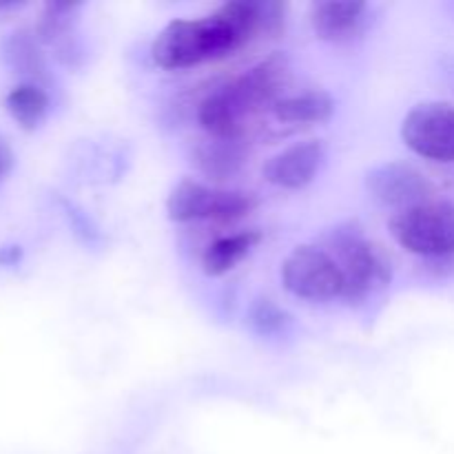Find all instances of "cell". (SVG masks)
<instances>
[{"mask_svg":"<svg viewBox=\"0 0 454 454\" xmlns=\"http://www.w3.org/2000/svg\"><path fill=\"white\" fill-rule=\"evenodd\" d=\"M247 40L217 9L198 20H173L151 44V58L162 69H189L202 62L231 56Z\"/></svg>","mask_w":454,"mask_h":454,"instance_id":"obj_1","label":"cell"},{"mask_svg":"<svg viewBox=\"0 0 454 454\" xmlns=\"http://www.w3.org/2000/svg\"><path fill=\"white\" fill-rule=\"evenodd\" d=\"M333 248L344 278L341 297L348 301H362L390 282V260L377 244L368 242L359 231L340 229L333 238Z\"/></svg>","mask_w":454,"mask_h":454,"instance_id":"obj_2","label":"cell"},{"mask_svg":"<svg viewBox=\"0 0 454 454\" xmlns=\"http://www.w3.org/2000/svg\"><path fill=\"white\" fill-rule=\"evenodd\" d=\"M390 233L406 251L424 257L454 253V204L430 202L399 211L390 217Z\"/></svg>","mask_w":454,"mask_h":454,"instance_id":"obj_3","label":"cell"},{"mask_svg":"<svg viewBox=\"0 0 454 454\" xmlns=\"http://www.w3.org/2000/svg\"><path fill=\"white\" fill-rule=\"evenodd\" d=\"M257 207V198L244 191H222L200 184L195 180H182L173 186L167 200V215L173 222L220 220L231 222L244 217Z\"/></svg>","mask_w":454,"mask_h":454,"instance_id":"obj_4","label":"cell"},{"mask_svg":"<svg viewBox=\"0 0 454 454\" xmlns=\"http://www.w3.org/2000/svg\"><path fill=\"white\" fill-rule=\"evenodd\" d=\"M282 282L288 293L309 301L333 300L344 291V278L331 253L310 244L288 253L282 264Z\"/></svg>","mask_w":454,"mask_h":454,"instance_id":"obj_5","label":"cell"},{"mask_svg":"<svg viewBox=\"0 0 454 454\" xmlns=\"http://www.w3.org/2000/svg\"><path fill=\"white\" fill-rule=\"evenodd\" d=\"M402 137L421 158L454 162V105L433 100L412 106L402 122Z\"/></svg>","mask_w":454,"mask_h":454,"instance_id":"obj_6","label":"cell"},{"mask_svg":"<svg viewBox=\"0 0 454 454\" xmlns=\"http://www.w3.org/2000/svg\"><path fill=\"white\" fill-rule=\"evenodd\" d=\"M366 189L384 207L408 211L412 207L430 202L433 184L424 173L406 162H384L366 173Z\"/></svg>","mask_w":454,"mask_h":454,"instance_id":"obj_7","label":"cell"},{"mask_svg":"<svg viewBox=\"0 0 454 454\" xmlns=\"http://www.w3.org/2000/svg\"><path fill=\"white\" fill-rule=\"evenodd\" d=\"M326 160V149L319 140L300 142L282 153L273 155L264 167V177L275 186L282 189H304L306 184L315 180V176L322 168Z\"/></svg>","mask_w":454,"mask_h":454,"instance_id":"obj_8","label":"cell"},{"mask_svg":"<svg viewBox=\"0 0 454 454\" xmlns=\"http://www.w3.org/2000/svg\"><path fill=\"white\" fill-rule=\"evenodd\" d=\"M288 78H291V60L286 53H270L269 58L257 62L255 67L239 75L231 87L239 96L248 111H255L260 106L269 105V102H278L279 93L286 87Z\"/></svg>","mask_w":454,"mask_h":454,"instance_id":"obj_9","label":"cell"},{"mask_svg":"<svg viewBox=\"0 0 454 454\" xmlns=\"http://www.w3.org/2000/svg\"><path fill=\"white\" fill-rule=\"evenodd\" d=\"M368 12L362 0H328L310 7V25L326 43H350L366 29Z\"/></svg>","mask_w":454,"mask_h":454,"instance_id":"obj_10","label":"cell"},{"mask_svg":"<svg viewBox=\"0 0 454 454\" xmlns=\"http://www.w3.org/2000/svg\"><path fill=\"white\" fill-rule=\"evenodd\" d=\"M251 115L231 84L217 89L202 100L198 109V120L211 137H238L242 122Z\"/></svg>","mask_w":454,"mask_h":454,"instance_id":"obj_11","label":"cell"},{"mask_svg":"<svg viewBox=\"0 0 454 454\" xmlns=\"http://www.w3.org/2000/svg\"><path fill=\"white\" fill-rule=\"evenodd\" d=\"M3 60L9 69L16 75H20L22 82L40 84L43 87L44 80L49 78L47 74V60H44L43 43L38 40L35 31L29 29H16L3 40Z\"/></svg>","mask_w":454,"mask_h":454,"instance_id":"obj_12","label":"cell"},{"mask_svg":"<svg viewBox=\"0 0 454 454\" xmlns=\"http://www.w3.org/2000/svg\"><path fill=\"white\" fill-rule=\"evenodd\" d=\"M78 9L80 4L74 3H51L44 7L38 25H35V35L40 43L53 47L58 60H62L65 65H71L74 58L80 56L74 35Z\"/></svg>","mask_w":454,"mask_h":454,"instance_id":"obj_13","label":"cell"},{"mask_svg":"<svg viewBox=\"0 0 454 454\" xmlns=\"http://www.w3.org/2000/svg\"><path fill=\"white\" fill-rule=\"evenodd\" d=\"M193 162L211 180H229L247 162V151L238 137H211L193 149Z\"/></svg>","mask_w":454,"mask_h":454,"instance_id":"obj_14","label":"cell"},{"mask_svg":"<svg viewBox=\"0 0 454 454\" xmlns=\"http://www.w3.org/2000/svg\"><path fill=\"white\" fill-rule=\"evenodd\" d=\"M273 111L282 122L319 124L331 120V115L335 114V100L324 89H310V91L279 98L273 105Z\"/></svg>","mask_w":454,"mask_h":454,"instance_id":"obj_15","label":"cell"},{"mask_svg":"<svg viewBox=\"0 0 454 454\" xmlns=\"http://www.w3.org/2000/svg\"><path fill=\"white\" fill-rule=\"evenodd\" d=\"M260 231H242V233L217 239V242H213L211 247L204 251L202 270L207 275H211V278L226 275L229 270H233L235 266L257 247V244H260Z\"/></svg>","mask_w":454,"mask_h":454,"instance_id":"obj_16","label":"cell"},{"mask_svg":"<svg viewBox=\"0 0 454 454\" xmlns=\"http://www.w3.org/2000/svg\"><path fill=\"white\" fill-rule=\"evenodd\" d=\"M49 93L40 84L20 82L4 98V109L16 120V124L25 131H34L44 122L49 114Z\"/></svg>","mask_w":454,"mask_h":454,"instance_id":"obj_17","label":"cell"},{"mask_svg":"<svg viewBox=\"0 0 454 454\" xmlns=\"http://www.w3.org/2000/svg\"><path fill=\"white\" fill-rule=\"evenodd\" d=\"M286 322V313L270 300H257L251 309V324L260 335H273V333L282 331Z\"/></svg>","mask_w":454,"mask_h":454,"instance_id":"obj_18","label":"cell"},{"mask_svg":"<svg viewBox=\"0 0 454 454\" xmlns=\"http://www.w3.org/2000/svg\"><path fill=\"white\" fill-rule=\"evenodd\" d=\"M13 164H16V153H13L12 145L0 136V180L12 173Z\"/></svg>","mask_w":454,"mask_h":454,"instance_id":"obj_19","label":"cell"},{"mask_svg":"<svg viewBox=\"0 0 454 454\" xmlns=\"http://www.w3.org/2000/svg\"><path fill=\"white\" fill-rule=\"evenodd\" d=\"M22 251L20 247H4L3 251H0V264H16L18 260H20Z\"/></svg>","mask_w":454,"mask_h":454,"instance_id":"obj_20","label":"cell"}]
</instances>
